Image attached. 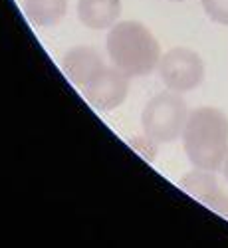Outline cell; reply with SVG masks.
<instances>
[{
    "instance_id": "3",
    "label": "cell",
    "mask_w": 228,
    "mask_h": 248,
    "mask_svg": "<svg viewBox=\"0 0 228 248\" xmlns=\"http://www.w3.org/2000/svg\"><path fill=\"white\" fill-rule=\"evenodd\" d=\"M186 117V103L179 92H163L155 95L143 109V131L155 143H171L182 135Z\"/></svg>"
},
{
    "instance_id": "4",
    "label": "cell",
    "mask_w": 228,
    "mask_h": 248,
    "mask_svg": "<svg viewBox=\"0 0 228 248\" xmlns=\"http://www.w3.org/2000/svg\"><path fill=\"white\" fill-rule=\"evenodd\" d=\"M159 74L165 86L173 92H191L204 79V62L189 48H173L161 56Z\"/></svg>"
},
{
    "instance_id": "9",
    "label": "cell",
    "mask_w": 228,
    "mask_h": 248,
    "mask_svg": "<svg viewBox=\"0 0 228 248\" xmlns=\"http://www.w3.org/2000/svg\"><path fill=\"white\" fill-rule=\"evenodd\" d=\"M66 10L68 0H24V12L36 26H56Z\"/></svg>"
},
{
    "instance_id": "11",
    "label": "cell",
    "mask_w": 228,
    "mask_h": 248,
    "mask_svg": "<svg viewBox=\"0 0 228 248\" xmlns=\"http://www.w3.org/2000/svg\"><path fill=\"white\" fill-rule=\"evenodd\" d=\"M222 173H224V179L228 181V153L224 157V163H222Z\"/></svg>"
},
{
    "instance_id": "10",
    "label": "cell",
    "mask_w": 228,
    "mask_h": 248,
    "mask_svg": "<svg viewBox=\"0 0 228 248\" xmlns=\"http://www.w3.org/2000/svg\"><path fill=\"white\" fill-rule=\"evenodd\" d=\"M200 2L211 20L228 26V0H200Z\"/></svg>"
},
{
    "instance_id": "5",
    "label": "cell",
    "mask_w": 228,
    "mask_h": 248,
    "mask_svg": "<svg viewBox=\"0 0 228 248\" xmlns=\"http://www.w3.org/2000/svg\"><path fill=\"white\" fill-rule=\"evenodd\" d=\"M84 97L99 111H111L127 99L129 76L119 68H103L91 81L79 88Z\"/></svg>"
},
{
    "instance_id": "6",
    "label": "cell",
    "mask_w": 228,
    "mask_h": 248,
    "mask_svg": "<svg viewBox=\"0 0 228 248\" xmlns=\"http://www.w3.org/2000/svg\"><path fill=\"white\" fill-rule=\"evenodd\" d=\"M103 68H106V64H103L101 56L88 46H76L61 58V70L72 84L79 88H84L88 81H91Z\"/></svg>"
},
{
    "instance_id": "12",
    "label": "cell",
    "mask_w": 228,
    "mask_h": 248,
    "mask_svg": "<svg viewBox=\"0 0 228 248\" xmlns=\"http://www.w3.org/2000/svg\"><path fill=\"white\" fill-rule=\"evenodd\" d=\"M175 2H181V0H175Z\"/></svg>"
},
{
    "instance_id": "1",
    "label": "cell",
    "mask_w": 228,
    "mask_h": 248,
    "mask_svg": "<svg viewBox=\"0 0 228 248\" xmlns=\"http://www.w3.org/2000/svg\"><path fill=\"white\" fill-rule=\"evenodd\" d=\"M182 147L197 169H222L228 153V117L216 108H198L189 113L182 129Z\"/></svg>"
},
{
    "instance_id": "7",
    "label": "cell",
    "mask_w": 228,
    "mask_h": 248,
    "mask_svg": "<svg viewBox=\"0 0 228 248\" xmlns=\"http://www.w3.org/2000/svg\"><path fill=\"white\" fill-rule=\"evenodd\" d=\"M182 189L189 191L191 195H195L198 201H202L204 204H209L211 209H214L216 213L228 217V195L224 191H220L216 179L211 175V171H202L197 169L189 175H184L182 181Z\"/></svg>"
},
{
    "instance_id": "8",
    "label": "cell",
    "mask_w": 228,
    "mask_h": 248,
    "mask_svg": "<svg viewBox=\"0 0 228 248\" xmlns=\"http://www.w3.org/2000/svg\"><path fill=\"white\" fill-rule=\"evenodd\" d=\"M121 12V0H77L79 22L91 30L113 26Z\"/></svg>"
},
{
    "instance_id": "2",
    "label": "cell",
    "mask_w": 228,
    "mask_h": 248,
    "mask_svg": "<svg viewBox=\"0 0 228 248\" xmlns=\"http://www.w3.org/2000/svg\"><path fill=\"white\" fill-rule=\"evenodd\" d=\"M106 50L113 66L129 78L149 76L161 62V46L147 26L125 20L111 26Z\"/></svg>"
}]
</instances>
